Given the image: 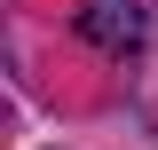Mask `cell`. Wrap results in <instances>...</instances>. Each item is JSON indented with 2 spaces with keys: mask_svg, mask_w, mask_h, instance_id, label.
Masks as SVG:
<instances>
[{
  "mask_svg": "<svg viewBox=\"0 0 158 150\" xmlns=\"http://www.w3.org/2000/svg\"><path fill=\"white\" fill-rule=\"evenodd\" d=\"M79 40H95L103 56H135L150 40V16H142V0H87L79 8Z\"/></svg>",
  "mask_w": 158,
  "mask_h": 150,
  "instance_id": "6da1fadb",
  "label": "cell"
}]
</instances>
